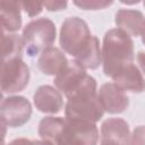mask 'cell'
I'll return each instance as SVG.
<instances>
[{"label":"cell","mask_w":145,"mask_h":145,"mask_svg":"<svg viewBox=\"0 0 145 145\" xmlns=\"http://www.w3.org/2000/svg\"><path fill=\"white\" fill-rule=\"evenodd\" d=\"M74 61L83 69H96L102 63V52L100 50V41L96 36H92L89 43L74 58Z\"/></svg>","instance_id":"16"},{"label":"cell","mask_w":145,"mask_h":145,"mask_svg":"<svg viewBox=\"0 0 145 145\" xmlns=\"http://www.w3.org/2000/svg\"><path fill=\"white\" fill-rule=\"evenodd\" d=\"M144 19L145 18L139 10L120 9L116 14L114 22L118 28L126 32L128 35L138 36L140 34Z\"/></svg>","instance_id":"13"},{"label":"cell","mask_w":145,"mask_h":145,"mask_svg":"<svg viewBox=\"0 0 145 145\" xmlns=\"http://www.w3.org/2000/svg\"><path fill=\"white\" fill-rule=\"evenodd\" d=\"M68 2L67 1H46L43 2V6L49 10V11H59L66 9Z\"/></svg>","instance_id":"22"},{"label":"cell","mask_w":145,"mask_h":145,"mask_svg":"<svg viewBox=\"0 0 145 145\" xmlns=\"http://www.w3.org/2000/svg\"><path fill=\"white\" fill-rule=\"evenodd\" d=\"M101 138L112 139L126 145L129 144V126L127 121L121 118H109L102 122Z\"/></svg>","instance_id":"15"},{"label":"cell","mask_w":145,"mask_h":145,"mask_svg":"<svg viewBox=\"0 0 145 145\" xmlns=\"http://www.w3.org/2000/svg\"><path fill=\"white\" fill-rule=\"evenodd\" d=\"M140 36H142V42H143V44L145 45V19H144L143 27H142V31H140Z\"/></svg>","instance_id":"25"},{"label":"cell","mask_w":145,"mask_h":145,"mask_svg":"<svg viewBox=\"0 0 145 145\" xmlns=\"http://www.w3.org/2000/svg\"><path fill=\"white\" fill-rule=\"evenodd\" d=\"M7 145H51V144L43 139L42 140H33V139H27V138H16Z\"/></svg>","instance_id":"21"},{"label":"cell","mask_w":145,"mask_h":145,"mask_svg":"<svg viewBox=\"0 0 145 145\" xmlns=\"http://www.w3.org/2000/svg\"><path fill=\"white\" fill-rule=\"evenodd\" d=\"M53 83L56 88L63 93L67 100L84 94L97 93L95 78L89 76L85 69L79 67L74 60L54 77Z\"/></svg>","instance_id":"2"},{"label":"cell","mask_w":145,"mask_h":145,"mask_svg":"<svg viewBox=\"0 0 145 145\" xmlns=\"http://www.w3.org/2000/svg\"><path fill=\"white\" fill-rule=\"evenodd\" d=\"M137 61H138V63H139L140 69H142L143 72L145 74V52L139 51V52L137 53Z\"/></svg>","instance_id":"23"},{"label":"cell","mask_w":145,"mask_h":145,"mask_svg":"<svg viewBox=\"0 0 145 145\" xmlns=\"http://www.w3.org/2000/svg\"><path fill=\"white\" fill-rule=\"evenodd\" d=\"M104 110L97 97V93L79 95L68 99L65 108L67 119H80L96 123L103 117Z\"/></svg>","instance_id":"6"},{"label":"cell","mask_w":145,"mask_h":145,"mask_svg":"<svg viewBox=\"0 0 145 145\" xmlns=\"http://www.w3.org/2000/svg\"><path fill=\"white\" fill-rule=\"evenodd\" d=\"M29 80V68L22 60L16 58L2 62L1 74V91L2 93H18L22 92Z\"/></svg>","instance_id":"7"},{"label":"cell","mask_w":145,"mask_h":145,"mask_svg":"<svg viewBox=\"0 0 145 145\" xmlns=\"http://www.w3.org/2000/svg\"><path fill=\"white\" fill-rule=\"evenodd\" d=\"M128 145H145V126H137L133 130Z\"/></svg>","instance_id":"19"},{"label":"cell","mask_w":145,"mask_h":145,"mask_svg":"<svg viewBox=\"0 0 145 145\" xmlns=\"http://www.w3.org/2000/svg\"><path fill=\"white\" fill-rule=\"evenodd\" d=\"M100 145H126L123 143L117 142V140H112V139H105V138H101V143Z\"/></svg>","instance_id":"24"},{"label":"cell","mask_w":145,"mask_h":145,"mask_svg":"<svg viewBox=\"0 0 145 145\" xmlns=\"http://www.w3.org/2000/svg\"><path fill=\"white\" fill-rule=\"evenodd\" d=\"M111 78L123 91L131 93H142L145 91V78L134 63L121 68Z\"/></svg>","instance_id":"11"},{"label":"cell","mask_w":145,"mask_h":145,"mask_svg":"<svg viewBox=\"0 0 145 145\" xmlns=\"http://www.w3.org/2000/svg\"><path fill=\"white\" fill-rule=\"evenodd\" d=\"M69 63L63 52L58 48H49L40 54L37 60L39 69L48 76H57Z\"/></svg>","instance_id":"12"},{"label":"cell","mask_w":145,"mask_h":145,"mask_svg":"<svg viewBox=\"0 0 145 145\" xmlns=\"http://www.w3.org/2000/svg\"><path fill=\"white\" fill-rule=\"evenodd\" d=\"M144 7H145V2H144Z\"/></svg>","instance_id":"26"},{"label":"cell","mask_w":145,"mask_h":145,"mask_svg":"<svg viewBox=\"0 0 145 145\" xmlns=\"http://www.w3.org/2000/svg\"><path fill=\"white\" fill-rule=\"evenodd\" d=\"M2 45V58L3 61L20 58L24 49L23 37L17 34H2L1 39Z\"/></svg>","instance_id":"17"},{"label":"cell","mask_w":145,"mask_h":145,"mask_svg":"<svg viewBox=\"0 0 145 145\" xmlns=\"http://www.w3.org/2000/svg\"><path fill=\"white\" fill-rule=\"evenodd\" d=\"M1 123L6 127L17 128L25 125L32 116L29 101L19 95L8 96L1 101Z\"/></svg>","instance_id":"8"},{"label":"cell","mask_w":145,"mask_h":145,"mask_svg":"<svg viewBox=\"0 0 145 145\" xmlns=\"http://www.w3.org/2000/svg\"><path fill=\"white\" fill-rule=\"evenodd\" d=\"M112 1H105V0H82V1H74V5L77 7L84 9V10H99L104 9L109 6H111Z\"/></svg>","instance_id":"18"},{"label":"cell","mask_w":145,"mask_h":145,"mask_svg":"<svg viewBox=\"0 0 145 145\" xmlns=\"http://www.w3.org/2000/svg\"><path fill=\"white\" fill-rule=\"evenodd\" d=\"M22 8L25 10V12L29 17H34L39 15L42 9H43V2H37V1H27V2H20Z\"/></svg>","instance_id":"20"},{"label":"cell","mask_w":145,"mask_h":145,"mask_svg":"<svg viewBox=\"0 0 145 145\" xmlns=\"http://www.w3.org/2000/svg\"><path fill=\"white\" fill-rule=\"evenodd\" d=\"M33 102L36 109L43 113L56 114L63 106L61 92L51 85L40 86L33 95Z\"/></svg>","instance_id":"10"},{"label":"cell","mask_w":145,"mask_h":145,"mask_svg":"<svg viewBox=\"0 0 145 145\" xmlns=\"http://www.w3.org/2000/svg\"><path fill=\"white\" fill-rule=\"evenodd\" d=\"M97 97L104 111L116 114L121 113L129 106V99L125 91L114 83H105L97 91Z\"/></svg>","instance_id":"9"},{"label":"cell","mask_w":145,"mask_h":145,"mask_svg":"<svg viewBox=\"0 0 145 145\" xmlns=\"http://www.w3.org/2000/svg\"><path fill=\"white\" fill-rule=\"evenodd\" d=\"M57 36L54 23L45 17L31 20L23 29V42L26 53L29 57L41 54L51 48Z\"/></svg>","instance_id":"3"},{"label":"cell","mask_w":145,"mask_h":145,"mask_svg":"<svg viewBox=\"0 0 145 145\" xmlns=\"http://www.w3.org/2000/svg\"><path fill=\"white\" fill-rule=\"evenodd\" d=\"M134 42L126 32L109 29L103 37L102 63L105 76L112 77L121 68L134 63Z\"/></svg>","instance_id":"1"},{"label":"cell","mask_w":145,"mask_h":145,"mask_svg":"<svg viewBox=\"0 0 145 145\" xmlns=\"http://www.w3.org/2000/svg\"><path fill=\"white\" fill-rule=\"evenodd\" d=\"M99 130L94 122L65 118L60 145H97Z\"/></svg>","instance_id":"5"},{"label":"cell","mask_w":145,"mask_h":145,"mask_svg":"<svg viewBox=\"0 0 145 145\" xmlns=\"http://www.w3.org/2000/svg\"><path fill=\"white\" fill-rule=\"evenodd\" d=\"M92 36L87 23L77 16H71L61 24L59 42L61 49L75 58L89 43Z\"/></svg>","instance_id":"4"},{"label":"cell","mask_w":145,"mask_h":145,"mask_svg":"<svg viewBox=\"0 0 145 145\" xmlns=\"http://www.w3.org/2000/svg\"><path fill=\"white\" fill-rule=\"evenodd\" d=\"M22 3L17 1L0 2V18L3 32H16L22 27Z\"/></svg>","instance_id":"14"}]
</instances>
